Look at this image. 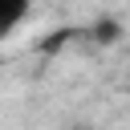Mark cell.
<instances>
[{
    "label": "cell",
    "mask_w": 130,
    "mask_h": 130,
    "mask_svg": "<svg viewBox=\"0 0 130 130\" xmlns=\"http://www.w3.org/2000/svg\"><path fill=\"white\" fill-rule=\"evenodd\" d=\"M73 130H93V126H73Z\"/></svg>",
    "instance_id": "obj_3"
},
{
    "label": "cell",
    "mask_w": 130,
    "mask_h": 130,
    "mask_svg": "<svg viewBox=\"0 0 130 130\" xmlns=\"http://www.w3.org/2000/svg\"><path fill=\"white\" fill-rule=\"evenodd\" d=\"M24 12H28V0H0V41L24 20Z\"/></svg>",
    "instance_id": "obj_1"
},
{
    "label": "cell",
    "mask_w": 130,
    "mask_h": 130,
    "mask_svg": "<svg viewBox=\"0 0 130 130\" xmlns=\"http://www.w3.org/2000/svg\"><path fill=\"white\" fill-rule=\"evenodd\" d=\"M93 37L98 41H118V24L114 20H102V24H93Z\"/></svg>",
    "instance_id": "obj_2"
}]
</instances>
